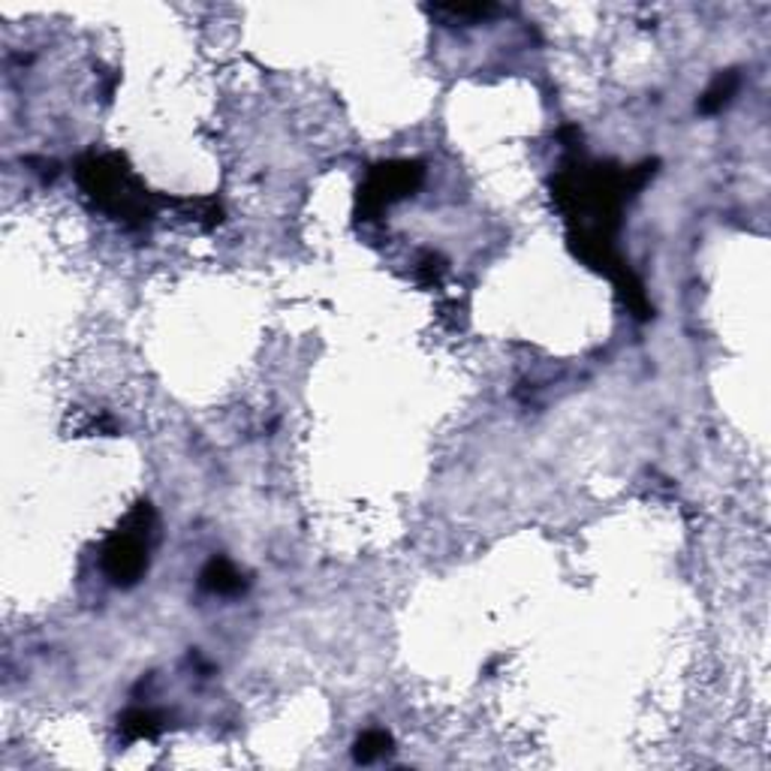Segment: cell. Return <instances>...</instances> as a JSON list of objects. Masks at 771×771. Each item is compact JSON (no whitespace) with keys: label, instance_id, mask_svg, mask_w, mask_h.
I'll list each match as a JSON object with an SVG mask.
<instances>
[{"label":"cell","instance_id":"7a4b0ae2","mask_svg":"<svg viewBox=\"0 0 771 771\" xmlns=\"http://www.w3.org/2000/svg\"><path fill=\"white\" fill-rule=\"evenodd\" d=\"M422 181V166L419 163H389L380 166L371 175V181L361 190V202L368 208H383L389 202L407 197L416 184Z\"/></svg>","mask_w":771,"mask_h":771},{"label":"cell","instance_id":"8992f818","mask_svg":"<svg viewBox=\"0 0 771 771\" xmlns=\"http://www.w3.org/2000/svg\"><path fill=\"white\" fill-rule=\"evenodd\" d=\"M356 747H359L356 759H361V763H371L374 757L386 754V750H389V736H386V732H365V736L359 738Z\"/></svg>","mask_w":771,"mask_h":771},{"label":"cell","instance_id":"6da1fadb","mask_svg":"<svg viewBox=\"0 0 771 771\" xmlns=\"http://www.w3.org/2000/svg\"><path fill=\"white\" fill-rule=\"evenodd\" d=\"M148 518H151V509H148V504H142L106 545L103 566H106V573L111 575V582L115 584H133L139 575L145 573V564H148V543H145L148 527L145 525H148Z\"/></svg>","mask_w":771,"mask_h":771},{"label":"cell","instance_id":"277c9868","mask_svg":"<svg viewBox=\"0 0 771 771\" xmlns=\"http://www.w3.org/2000/svg\"><path fill=\"white\" fill-rule=\"evenodd\" d=\"M736 88H738V76H736V72H723V76L714 82L708 91H705V97L699 100V109H702V111H718L720 106L729 103V97L736 94Z\"/></svg>","mask_w":771,"mask_h":771},{"label":"cell","instance_id":"5b68a950","mask_svg":"<svg viewBox=\"0 0 771 771\" xmlns=\"http://www.w3.org/2000/svg\"><path fill=\"white\" fill-rule=\"evenodd\" d=\"M120 729H124L130 738H151V736L160 732L157 720L148 711H130V714H124V720H120Z\"/></svg>","mask_w":771,"mask_h":771},{"label":"cell","instance_id":"3957f363","mask_svg":"<svg viewBox=\"0 0 771 771\" xmlns=\"http://www.w3.org/2000/svg\"><path fill=\"white\" fill-rule=\"evenodd\" d=\"M202 588L211 591V593H238L241 588H245V582H241L238 570L229 561L215 557V561L202 570Z\"/></svg>","mask_w":771,"mask_h":771}]
</instances>
